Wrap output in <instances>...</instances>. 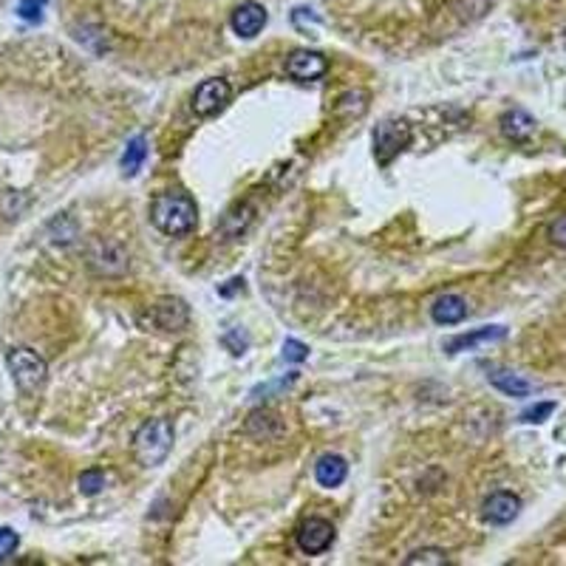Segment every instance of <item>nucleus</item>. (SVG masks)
Segmentation results:
<instances>
[{
	"instance_id": "nucleus-1",
	"label": "nucleus",
	"mask_w": 566,
	"mask_h": 566,
	"mask_svg": "<svg viewBox=\"0 0 566 566\" xmlns=\"http://www.w3.org/2000/svg\"><path fill=\"white\" fill-rule=\"evenodd\" d=\"M150 221L159 233H165L170 238L190 236L196 229V221H198L196 201L182 190L159 193L150 201Z\"/></svg>"
},
{
	"instance_id": "nucleus-2",
	"label": "nucleus",
	"mask_w": 566,
	"mask_h": 566,
	"mask_svg": "<svg viewBox=\"0 0 566 566\" xmlns=\"http://www.w3.org/2000/svg\"><path fill=\"white\" fill-rule=\"evenodd\" d=\"M173 450V425L167 419H147L134 433V456L142 468H159Z\"/></svg>"
},
{
	"instance_id": "nucleus-3",
	"label": "nucleus",
	"mask_w": 566,
	"mask_h": 566,
	"mask_svg": "<svg viewBox=\"0 0 566 566\" xmlns=\"http://www.w3.org/2000/svg\"><path fill=\"white\" fill-rule=\"evenodd\" d=\"M6 366L15 385L23 394H37L48 379V363L32 349H12L6 354Z\"/></svg>"
},
{
	"instance_id": "nucleus-4",
	"label": "nucleus",
	"mask_w": 566,
	"mask_h": 566,
	"mask_svg": "<svg viewBox=\"0 0 566 566\" xmlns=\"http://www.w3.org/2000/svg\"><path fill=\"white\" fill-rule=\"evenodd\" d=\"M410 142V125L405 119H385L374 131V157L379 165H391L399 150H405Z\"/></svg>"
},
{
	"instance_id": "nucleus-5",
	"label": "nucleus",
	"mask_w": 566,
	"mask_h": 566,
	"mask_svg": "<svg viewBox=\"0 0 566 566\" xmlns=\"http://www.w3.org/2000/svg\"><path fill=\"white\" fill-rule=\"evenodd\" d=\"M88 267L96 272V275H106V278H116L127 269V252L119 241L114 238H96L91 247H88Z\"/></svg>"
},
{
	"instance_id": "nucleus-6",
	"label": "nucleus",
	"mask_w": 566,
	"mask_h": 566,
	"mask_svg": "<svg viewBox=\"0 0 566 566\" xmlns=\"http://www.w3.org/2000/svg\"><path fill=\"white\" fill-rule=\"evenodd\" d=\"M229 99H233V88H229V83L221 80V76H213V80H204L196 88L193 111H196V116H216L229 106Z\"/></svg>"
},
{
	"instance_id": "nucleus-7",
	"label": "nucleus",
	"mask_w": 566,
	"mask_h": 566,
	"mask_svg": "<svg viewBox=\"0 0 566 566\" xmlns=\"http://www.w3.org/2000/svg\"><path fill=\"white\" fill-rule=\"evenodd\" d=\"M295 541H298L300 552L320 555L334 544V527L326 519H306L295 532Z\"/></svg>"
},
{
	"instance_id": "nucleus-8",
	"label": "nucleus",
	"mask_w": 566,
	"mask_h": 566,
	"mask_svg": "<svg viewBox=\"0 0 566 566\" xmlns=\"http://www.w3.org/2000/svg\"><path fill=\"white\" fill-rule=\"evenodd\" d=\"M326 71H328V60L320 55V51L298 48L287 57V74L292 76V80L312 83V80H320Z\"/></svg>"
},
{
	"instance_id": "nucleus-9",
	"label": "nucleus",
	"mask_w": 566,
	"mask_h": 566,
	"mask_svg": "<svg viewBox=\"0 0 566 566\" xmlns=\"http://www.w3.org/2000/svg\"><path fill=\"white\" fill-rule=\"evenodd\" d=\"M150 323L162 331H182L190 323V308L178 298H162L150 308Z\"/></svg>"
},
{
	"instance_id": "nucleus-10",
	"label": "nucleus",
	"mask_w": 566,
	"mask_h": 566,
	"mask_svg": "<svg viewBox=\"0 0 566 566\" xmlns=\"http://www.w3.org/2000/svg\"><path fill=\"white\" fill-rule=\"evenodd\" d=\"M521 512V499L516 493H493L490 499H484L481 504V516L487 524H496V527H504L510 521H516Z\"/></svg>"
},
{
	"instance_id": "nucleus-11",
	"label": "nucleus",
	"mask_w": 566,
	"mask_h": 566,
	"mask_svg": "<svg viewBox=\"0 0 566 566\" xmlns=\"http://www.w3.org/2000/svg\"><path fill=\"white\" fill-rule=\"evenodd\" d=\"M229 25H233V32L244 40H252L258 37L261 29L267 25V9L261 4H255V0H247V4H241L233 17H229Z\"/></svg>"
},
{
	"instance_id": "nucleus-12",
	"label": "nucleus",
	"mask_w": 566,
	"mask_h": 566,
	"mask_svg": "<svg viewBox=\"0 0 566 566\" xmlns=\"http://www.w3.org/2000/svg\"><path fill=\"white\" fill-rule=\"evenodd\" d=\"M507 338V328L504 326H481L476 331H468V334H456L445 343V351L448 354H459V351H470L481 343H496V340H504Z\"/></svg>"
},
{
	"instance_id": "nucleus-13",
	"label": "nucleus",
	"mask_w": 566,
	"mask_h": 566,
	"mask_svg": "<svg viewBox=\"0 0 566 566\" xmlns=\"http://www.w3.org/2000/svg\"><path fill=\"white\" fill-rule=\"evenodd\" d=\"M430 318L440 326H456L468 318V300L459 295H442L430 306Z\"/></svg>"
},
{
	"instance_id": "nucleus-14",
	"label": "nucleus",
	"mask_w": 566,
	"mask_h": 566,
	"mask_svg": "<svg viewBox=\"0 0 566 566\" xmlns=\"http://www.w3.org/2000/svg\"><path fill=\"white\" fill-rule=\"evenodd\" d=\"M349 476V465H346V459L338 456V453H326L318 459V465H315V479L320 487H326V490H331V487H340Z\"/></svg>"
},
{
	"instance_id": "nucleus-15",
	"label": "nucleus",
	"mask_w": 566,
	"mask_h": 566,
	"mask_svg": "<svg viewBox=\"0 0 566 566\" xmlns=\"http://www.w3.org/2000/svg\"><path fill=\"white\" fill-rule=\"evenodd\" d=\"M501 134L510 139V142H527L532 134H535V119L521 111V108H512L501 116Z\"/></svg>"
},
{
	"instance_id": "nucleus-16",
	"label": "nucleus",
	"mask_w": 566,
	"mask_h": 566,
	"mask_svg": "<svg viewBox=\"0 0 566 566\" xmlns=\"http://www.w3.org/2000/svg\"><path fill=\"white\" fill-rule=\"evenodd\" d=\"M490 385L507 397H527L532 391V385L521 374H512V371H493Z\"/></svg>"
},
{
	"instance_id": "nucleus-17",
	"label": "nucleus",
	"mask_w": 566,
	"mask_h": 566,
	"mask_svg": "<svg viewBox=\"0 0 566 566\" xmlns=\"http://www.w3.org/2000/svg\"><path fill=\"white\" fill-rule=\"evenodd\" d=\"M145 159H147V139L145 136H134L131 142L125 145V153H122V162H119L122 173L125 176H136L142 170Z\"/></svg>"
},
{
	"instance_id": "nucleus-18",
	"label": "nucleus",
	"mask_w": 566,
	"mask_h": 566,
	"mask_svg": "<svg viewBox=\"0 0 566 566\" xmlns=\"http://www.w3.org/2000/svg\"><path fill=\"white\" fill-rule=\"evenodd\" d=\"M428 563L442 566V563H450V561H448L445 550H436V547L417 550V552H410V555L405 558V566H428Z\"/></svg>"
},
{
	"instance_id": "nucleus-19",
	"label": "nucleus",
	"mask_w": 566,
	"mask_h": 566,
	"mask_svg": "<svg viewBox=\"0 0 566 566\" xmlns=\"http://www.w3.org/2000/svg\"><path fill=\"white\" fill-rule=\"evenodd\" d=\"M76 484H80V493H83V496H96V493L102 490V487H106V473L96 470V468H91V470L80 473Z\"/></svg>"
},
{
	"instance_id": "nucleus-20",
	"label": "nucleus",
	"mask_w": 566,
	"mask_h": 566,
	"mask_svg": "<svg viewBox=\"0 0 566 566\" xmlns=\"http://www.w3.org/2000/svg\"><path fill=\"white\" fill-rule=\"evenodd\" d=\"M20 547V535L12 527H0V563L9 561Z\"/></svg>"
},
{
	"instance_id": "nucleus-21",
	"label": "nucleus",
	"mask_w": 566,
	"mask_h": 566,
	"mask_svg": "<svg viewBox=\"0 0 566 566\" xmlns=\"http://www.w3.org/2000/svg\"><path fill=\"white\" fill-rule=\"evenodd\" d=\"M552 410H555V402H538L532 408H527L524 414H521V422L527 425H538V422H544L552 417Z\"/></svg>"
},
{
	"instance_id": "nucleus-22",
	"label": "nucleus",
	"mask_w": 566,
	"mask_h": 566,
	"mask_svg": "<svg viewBox=\"0 0 566 566\" xmlns=\"http://www.w3.org/2000/svg\"><path fill=\"white\" fill-rule=\"evenodd\" d=\"M43 6H45V0H23V4L17 6V17L37 23L43 17Z\"/></svg>"
},
{
	"instance_id": "nucleus-23",
	"label": "nucleus",
	"mask_w": 566,
	"mask_h": 566,
	"mask_svg": "<svg viewBox=\"0 0 566 566\" xmlns=\"http://www.w3.org/2000/svg\"><path fill=\"white\" fill-rule=\"evenodd\" d=\"M308 357V346H303L300 340H287L283 343V359H287V363H303V359Z\"/></svg>"
},
{
	"instance_id": "nucleus-24",
	"label": "nucleus",
	"mask_w": 566,
	"mask_h": 566,
	"mask_svg": "<svg viewBox=\"0 0 566 566\" xmlns=\"http://www.w3.org/2000/svg\"><path fill=\"white\" fill-rule=\"evenodd\" d=\"M224 346L238 357V354H244V351H247L249 340H247L244 334H241V328H233V331H227V334H224Z\"/></svg>"
},
{
	"instance_id": "nucleus-25",
	"label": "nucleus",
	"mask_w": 566,
	"mask_h": 566,
	"mask_svg": "<svg viewBox=\"0 0 566 566\" xmlns=\"http://www.w3.org/2000/svg\"><path fill=\"white\" fill-rule=\"evenodd\" d=\"M550 241L555 247H563L566 249V216H561V218H555L550 224Z\"/></svg>"
},
{
	"instance_id": "nucleus-26",
	"label": "nucleus",
	"mask_w": 566,
	"mask_h": 566,
	"mask_svg": "<svg viewBox=\"0 0 566 566\" xmlns=\"http://www.w3.org/2000/svg\"><path fill=\"white\" fill-rule=\"evenodd\" d=\"M563 43H566V32H563Z\"/></svg>"
}]
</instances>
